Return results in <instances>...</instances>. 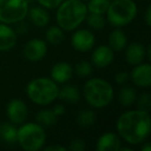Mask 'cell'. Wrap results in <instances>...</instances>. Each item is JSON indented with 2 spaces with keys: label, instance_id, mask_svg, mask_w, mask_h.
Listing matches in <instances>:
<instances>
[{
  "label": "cell",
  "instance_id": "obj_13",
  "mask_svg": "<svg viewBox=\"0 0 151 151\" xmlns=\"http://www.w3.org/2000/svg\"><path fill=\"white\" fill-rule=\"evenodd\" d=\"M73 69L71 65L64 61L58 62L51 69V79L57 84H63L71 79Z\"/></svg>",
  "mask_w": 151,
  "mask_h": 151
},
{
  "label": "cell",
  "instance_id": "obj_22",
  "mask_svg": "<svg viewBox=\"0 0 151 151\" xmlns=\"http://www.w3.org/2000/svg\"><path fill=\"white\" fill-rule=\"evenodd\" d=\"M57 117L55 115V113L53 112V110L47 109V110H42L37 113L36 115V122L38 124H40L42 126H52L57 122Z\"/></svg>",
  "mask_w": 151,
  "mask_h": 151
},
{
  "label": "cell",
  "instance_id": "obj_4",
  "mask_svg": "<svg viewBox=\"0 0 151 151\" xmlns=\"http://www.w3.org/2000/svg\"><path fill=\"white\" fill-rule=\"evenodd\" d=\"M27 96L38 106H47L58 99L59 87L51 78H36L30 81L26 87Z\"/></svg>",
  "mask_w": 151,
  "mask_h": 151
},
{
  "label": "cell",
  "instance_id": "obj_8",
  "mask_svg": "<svg viewBox=\"0 0 151 151\" xmlns=\"http://www.w3.org/2000/svg\"><path fill=\"white\" fill-rule=\"evenodd\" d=\"M6 115L11 123L15 125H21L24 123L28 116L27 105L20 99H14L7 104Z\"/></svg>",
  "mask_w": 151,
  "mask_h": 151
},
{
  "label": "cell",
  "instance_id": "obj_1",
  "mask_svg": "<svg viewBox=\"0 0 151 151\" xmlns=\"http://www.w3.org/2000/svg\"><path fill=\"white\" fill-rule=\"evenodd\" d=\"M116 128L119 136L128 144H141L150 134L151 122L149 112L140 109L124 112L118 117Z\"/></svg>",
  "mask_w": 151,
  "mask_h": 151
},
{
  "label": "cell",
  "instance_id": "obj_32",
  "mask_svg": "<svg viewBox=\"0 0 151 151\" xmlns=\"http://www.w3.org/2000/svg\"><path fill=\"white\" fill-rule=\"evenodd\" d=\"M45 150L46 151H66L67 148L66 147H63L59 144H53L50 145V146H47L45 147Z\"/></svg>",
  "mask_w": 151,
  "mask_h": 151
},
{
  "label": "cell",
  "instance_id": "obj_23",
  "mask_svg": "<svg viewBox=\"0 0 151 151\" xmlns=\"http://www.w3.org/2000/svg\"><path fill=\"white\" fill-rule=\"evenodd\" d=\"M137 91L130 86H124L119 91V101L122 106L128 107L136 101Z\"/></svg>",
  "mask_w": 151,
  "mask_h": 151
},
{
  "label": "cell",
  "instance_id": "obj_10",
  "mask_svg": "<svg viewBox=\"0 0 151 151\" xmlns=\"http://www.w3.org/2000/svg\"><path fill=\"white\" fill-rule=\"evenodd\" d=\"M71 46L79 52H88L94 47L95 37L88 29H79L71 36Z\"/></svg>",
  "mask_w": 151,
  "mask_h": 151
},
{
  "label": "cell",
  "instance_id": "obj_11",
  "mask_svg": "<svg viewBox=\"0 0 151 151\" xmlns=\"http://www.w3.org/2000/svg\"><path fill=\"white\" fill-rule=\"evenodd\" d=\"M134 85L143 88H147L151 84V66L149 63H140L134 65V68L129 75Z\"/></svg>",
  "mask_w": 151,
  "mask_h": 151
},
{
  "label": "cell",
  "instance_id": "obj_21",
  "mask_svg": "<svg viewBox=\"0 0 151 151\" xmlns=\"http://www.w3.org/2000/svg\"><path fill=\"white\" fill-rule=\"evenodd\" d=\"M46 40L49 44L53 45V46L61 44L64 40L63 30L59 26H51L46 31Z\"/></svg>",
  "mask_w": 151,
  "mask_h": 151
},
{
  "label": "cell",
  "instance_id": "obj_19",
  "mask_svg": "<svg viewBox=\"0 0 151 151\" xmlns=\"http://www.w3.org/2000/svg\"><path fill=\"white\" fill-rule=\"evenodd\" d=\"M17 136H18V128L15 126V124L5 123L0 124V139L5 142L6 144L13 145L17 143Z\"/></svg>",
  "mask_w": 151,
  "mask_h": 151
},
{
  "label": "cell",
  "instance_id": "obj_16",
  "mask_svg": "<svg viewBox=\"0 0 151 151\" xmlns=\"http://www.w3.org/2000/svg\"><path fill=\"white\" fill-rule=\"evenodd\" d=\"M125 48V59L129 64H140L146 58V48L141 42H132Z\"/></svg>",
  "mask_w": 151,
  "mask_h": 151
},
{
  "label": "cell",
  "instance_id": "obj_31",
  "mask_svg": "<svg viewBox=\"0 0 151 151\" xmlns=\"http://www.w3.org/2000/svg\"><path fill=\"white\" fill-rule=\"evenodd\" d=\"M128 79H129V75H128V73H126V71H119V73H117L115 76V82L119 85L125 84L128 81Z\"/></svg>",
  "mask_w": 151,
  "mask_h": 151
},
{
  "label": "cell",
  "instance_id": "obj_5",
  "mask_svg": "<svg viewBox=\"0 0 151 151\" xmlns=\"http://www.w3.org/2000/svg\"><path fill=\"white\" fill-rule=\"evenodd\" d=\"M138 6L134 0H113L110 2L106 15L107 20L114 27H123L134 20Z\"/></svg>",
  "mask_w": 151,
  "mask_h": 151
},
{
  "label": "cell",
  "instance_id": "obj_29",
  "mask_svg": "<svg viewBox=\"0 0 151 151\" xmlns=\"http://www.w3.org/2000/svg\"><path fill=\"white\" fill-rule=\"evenodd\" d=\"M85 148H86L85 142L82 139H73L69 144V146L67 147V149L71 151H83Z\"/></svg>",
  "mask_w": 151,
  "mask_h": 151
},
{
  "label": "cell",
  "instance_id": "obj_33",
  "mask_svg": "<svg viewBox=\"0 0 151 151\" xmlns=\"http://www.w3.org/2000/svg\"><path fill=\"white\" fill-rule=\"evenodd\" d=\"M52 110H53V112H54L55 115H56L57 117H59V116H62L63 114H64V112H65V108L63 107V105H60V104L56 105Z\"/></svg>",
  "mask_w": 151,
  "mask_h": 151
},
{
  "label": "cell",
  "instance_id": "obj_27",
  "mask_svg": "<svg viewBox=\"0 0 151 151\" xmlns=\"http://www.w3.org/2000/svg\"><path fill=\"white\" fill-rule=\"evenodd\" d=\"M93 67L90 62L86 60H82L77 63L75 66V73L80 77H88L92 73Z\"/></svg>",
  "mask_w": 151,
  "mask_h": 151
},
{
  "label": "cell",
  "instance_id": "obj_20",
  "mask_svg": "<svg viewBox=\"0 0 151 151\" xmlns=\"http://www.w3.org/2000/svg\"><path fill=\"white\" fill-rule=\"evenodd\" d=\"M58 99L69 104H76L80 101V91L73 85H64L59 89Z\"/></svg>",
  "mask_w": 151,
  "mask_h": 151
},
{
  "label": "cell",
  "instance_id": "obj_15",
  "mask_svg": "<svg viewBox=\"0 0 151 151\" xmlns=\"http://www.w3.org/2000/svg\"><path fill=\"white\" fill-rule=\"evenodd\" d=\"M121 147V141L115 132H105L96 142L97 151H118Z\"/></svg>",
  "mask_w": 151,
  "mask_h": 151
},
{
  "label": "cell",
  "instance_id": "obj_7",
  "mask_svg": "<svg viewBox=\"0 0 151 151\" xmlns=\"http://www.w3.org/2000/svg\"><path fill=\"white\" fill-rule=\"evenodd\" d=\"M28 11L27 0H0V23H20L27 17Z\"/></svg>",
  "mask_w": 151,
  "mask_h": 151
},
{
  "label": "cell",
  "instance_id": "obj_9",
  "mask_svg": "<svg viewBox=\"0 0 151 151\" xmlns=\"http://www.w3.org/2000/svg\"><path fill=\"white\" fill-rule=\"evenodd\" d=\"M47 52H48V47H47L46 42L40 38L30 40L24 46L23 49L24 57L30 62H36V61L42 60L46 56Z\"/></svg>",
  "mask_w": 151,
  "mask_h": 151
},
{
  "label": "cell",
  "instance_id": "obj_6",
  "mask_svg": "<svg viewBox=\"0 0 151 151\" xmlns=\"http://www.w3.org/2000/svg\"><path fill=\"white\" fill-rule=\"evenodd\" d=\"M46 132L44 126L37 122L22 123L18 129L17 143L26 151H37L44 148L46 143Z\"/></svg>",
  "mask_w": 151,
  "mask_h": 151
},
{
  "label": "cell",
  "instance_id": "obj_35",
  "mask_svg": "<svg viewBox=\"0 0 151 151\" xmlns=\"http://www.w3.org/2000/svg\"><path fill=\"white\" fill-rule=\"evenodd\" d=\"M141 150L142 151H151V145L149 144V143H146V144L141 148Z\"/></svg>",
  "mask_w": 151,
  "mask_h": 151
},
{
  "label": "cell",
  "instance_id": "obj_14",
  "mask_svg": "<svg viewBox=\"0 0 151 151\" xmlns=\"http://www.w3.org/2000/svg\"><path fill=\"white\" fill-rule=\"evenodd\" d=\"M17 32L9 24L0 23V51L6 52L17 44Z\"/></svg>",
  "mask_w": 151,
  "mask_h": 151
},
{
  "label": "cell",
  "instance_id": "obj_34",
  "mask_svg": "<svg viewBox=\"0 0 151 151\" xmlns=\"http://www.w3.org/2000/svg\"><path fill=\"white\" fill-rule=\"evenodd\" d=\"M145 21H146L147 26L151 25V6H148L145 14Z\"/></svg>",
  "mask_w": 151,
  "mask_h": 151
},
{
  "label": "cell",
  "instance_id": "obj_36",
  "mask_svg": "<svg viewBox=\"0 0 151 151\" xmlns=\"http://www.w3.org/2000/svg\"><path fill=\"white\" fill-rule=\"evenodd\" d=\"M82 1H88V0H82Z\"/></svg>",
  "mask_w": 151,
  "mask_h": 151
},
{
  "label": "cell",
  "instance_id": "obj_2",
  "mask_svg": "<svg viewBox=\"0 0 151 151\" xmlns=\"http://www.w3.org/2000/svg\"><path fill=\"white\" fill-rule=\"evenodd\" d=\"M87 14L86 4L82 0H63L57 7L56 21L62 30L73 31L85 21Z\"/></svg>",
  "mask_w": 151,
  "mask_h": 151
},
{
  "label": "cell",
  "instance_id": "obj_17",
  "mask_svg": "<svg viewBox=\"0 0 151 151\" xmlns=\"http://www.w3.org/2000/svg\"><path fill=\"white\" fill-rule=\"evenodd\" d=\"M27 15L29 16V19L32 24L36 27H45L50 22V15L47 12V9L42 6L31 7L28 11Z\"/></svg>",
  "mask_w": 151,
  "mask_h": 151
},
{
  "label": "cell",
  "instance_id": "obj_24",
  "mask_svg": "<svg viewBox=\"0 0 151 151\" xmlns=\"http://www.w3.org/2000/svg\"><path fill=\"white\" fill-rule=\"evenodd\" d=\"M110 2L111 0H88V3L86 4L87 11L91 14L105 15Z\"/></svg>",
  "mask_w": 151,
  "mask_h": 151
},
{
  "label": "cell",
  "instance_id": "obj_25",
  "mask_svg": "<svg viewBox=\"0 0 151 151\" xmlns=\"http://www.w3.org/2000/svg\"><path fill=\"white\" fill-rule=\"evenodd\" d=\"M96 119L95 113L90 109H84L77 116V122L82 127H90Z\"/></svg>",
  "mask_w": 151,
  "mask_h": 151
},
{
  "label": "cell",
  "instance_id": "obj_12",
  "mask_svg": "<svg viewBox=\"0 0 151 151\" xmlns=\"http://www.w3.org/2000/svg\"><path fill=\"white\" fill-rule=\"evenodd\" d=\"M114 61V51L109 46L101 45L91 54V62L95 67L105 68Z\"/></svg>",
  "mask_w": 151,
  "mask_h": 151
},
{
  "label": "cell",
  "instance_id": "obj_26",
  "mask_svg": "<svg viewBox=\"0 0 151 151\" xmlns=\"http://www.w3.org/2000/svg\"><path fill=\"white\" fill-rule=\"evenodd\" d=\"M88 26L93 30H101L104 29L106 26V19L104 18V15L99 14H87L86 19Z\"/></svg>",
  "mask_w": 151,
  "mask_h": 151
},
{
  "label": "cell",
  "instance_id": "obj_28",
  "mask_svg": "<svg viewBox=\"0 0 151 151\" xmlns=\"http://www.w3.org/2000/svg\"><path fill=\"white\" fill-rule=\"evenodd\" d=\"M138 107L140 110L149 112L151 108V96L149 93H143L138 99Z\"/></svg>",
  "mask_w": 151,
  "mask_h": 151
},
{
  "label": "cell",
  "instance_id": "obj_30",
  "mask_svg": "<svg viewBox=\"0 0 151 151\" xmlns=\"http://www.w3.org/2000/svg\"><path fill=\"white\" fill-rule=\"evenodd\" d=\"M63 0H37L40 6L45 7L46 9H57L58 5L62 2Z\"/></svg>",
  "mask_w": 151,
  "mask_h": 151
},
{
  "label": "cell",
  "instance_id": "obj_18",
  "mask_svg": "<svg viewBox=\"0 0 151 151\" xmlns=\"http://www.w3.org/2000/svg\"><path fill=\"white\" fill-rule=\"evenodd\" d=\"M126 44H127V38L121 29L116 28L111 32L109 36V47L112 50L116 52L122 51L125 49Z\"/></svg>",
  "mask_w": 151,
  "mask_h": 151
},
{
  "label": "cell",
  "instance_id": "obj_3",
  "mask_svg": "<svg viewBox=\"0 0 151 151\" xmlns=\"http://www.w3.org/2000/svg\"><path fill=\"white\" fill-rule=\"evenodd\" d=\"M83 94L87 104L95 109L105 108L114 97L113 86L101 78L89 79L84 85Z\"/></svg>",
  "mask_w": 151,
  "mask_h": 151
}]
</instances>
